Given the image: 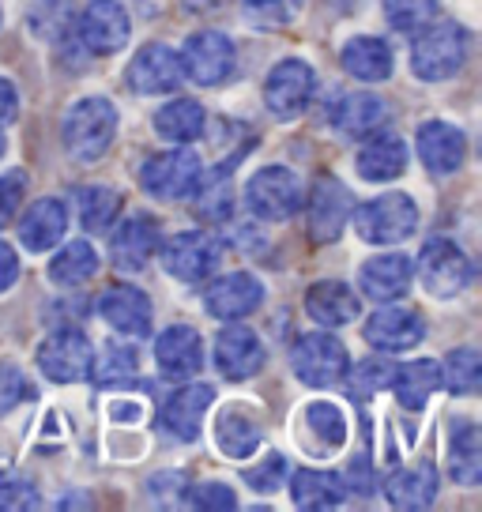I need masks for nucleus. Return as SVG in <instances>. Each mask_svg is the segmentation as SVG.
<instances>
[{"instance_id":"nucleus-1","label":"nucleus","mask_w":482,"mask_h":512,"mask_svg":"<svg viewBox=\"0 0 482 512\" xmlns=\"http://www.w3.org/2000/svg\"><path fill=\"white\" fill-rule=\"evenodd\" d=\"M65 151L76 162H95L106 155L117 132V110L110 98H80L72 110L65 113Z\"/></svg>"},{"instance_id":"nucleus-2","label":"nucleus","mask_w":482,"mask_h":512,"mask_svg":"<svg viewBox=\"0 0 482 512\" xmlns=\"http://www.w3.org/2000/svg\"><path fill=\"white\" fill-rule=\"evenodd\" d=\"M351 219L362 241H370V245H400V241L415 234L418 208L407 192H385L370 204L354 208Z\"/></svg>"},{"instance_id":"nucleus-3","label":"nucleus","mask_w":482,"mask_h":512,"mask_svg":"<svg viewBox=\"0 0 482 512\" xmlns=\"http://www.w3.org/2000/svg\"><path fill=\"white\" fill-rule=\"evenodd\" d=\"M302 200H306L302 177L287 170V166H264L245 185V204L264 223H287V219H294L302 211Z\"/></svg>"},{"instance_id":"nucleus-4","label":"nucleus","mask_w":482,"mask_h":512,"mask_svg":"<svg viewBox=\"0 0 482 512\" xmlns=\"http://www.w3.org/2000/svg\"><path fill=\"white\" fill-rule=\"evenodd\" d=\"M467 61V31L460 23H434L422 27L415 49H411V68L418 80L437 83L456 76Z\"/></svg>"},{"instance_id":"nucleus-5","label":"nucleus","mask_w":482,"mask_h":512,"mask_svg":"<svg viewBox=\"0 0 482 512\" xmlns=\"http://www.w3.org/2000/svg\"><path fill=\"white\" fill-rule=\"evenodd\" d=\"M290 366L298 373V381H306L309 388H332L347 377L351 358H347V347L332 332H309L294 343Z\"/></svg>"},{"instance_id":"nucleus-6","label":"nucleus","mask_w":482,"mask_h":512,"mask_svg":"<svg viewBox=\"0 0 482 512\" xmlns=\"http://www.w3.org/2000/svg\"><path fill=\"white\" fill-rule=\"evenodd\" d=\"M204 166L185 144H177L174 151H162L155 159H147V166L140 170V185H144L155 200H185L200 189Z\"/></svg>"},{"instance_id":"nucleus-7","label":"nucleus","mask_w":482,"mask_h":512,"mask_svg":"<svg viewBox=\"0 0 482 512\" xmlns=\"http://www.w3.org/2000/svg\"><path fill=\"white\" fill-rule=\"evenodd\" d=\"M159 256H162V268L174 275L177 283H204L219 268L223 249L204 230H185V234L170 238L166 245H159Z\"/></svg>"},{"instance_id":"nucleus-8","label":"nucleus","mask_w":482,"mask_h":512,"mask_svg":"<svg viewBox=\"0 0 482 512\" xmlns=\"http://www.w3.org/2000/svg\"><path fill=\"white\" fill-rule=\"evenodd\" d=\"M418 275H422V287L434 298H452L471 283V260L456 241L430 238L418 256Z\"/></svg>"},{"instance_id":"nucleus-9","label":"nucleus","mask_w":482,"mask_h":512,"mask_svg":"<svg viewBox=\"0 0 482 512\" xmlns=\"http://www.w3.org/2000/svg\"><path fill=\"white\" fill-rule=\"evenodd\" d=\"M91 362H95V347H91V339L83 336L80 328H61L38 347V369L57 384L87 381Z\"/></svg>"},{"instance_id":"nucleus-10","label":"nucleus","mask_w":482,"mask_h":512,"mask_svg":"<svg viewBox=\"0 0 482 512\" xmlns=\"http://www.w3.org/2000/svg\"><path fill=\"white\" fill-rule=\"evenodd\" d=\"M313 91H317L313 68L306 61H298V57H287V61L275 64L272 76L264 80V106H268L272 117L290 121L313 102Z\"/></svg>"},{"instance_id":"nucleus-11","label":"nucleus","mask_w":482,"mask_h":512,"mask_svg":"<svg viewBox=\"0 0 482 512\" xmlns=\"http://www.w3.org/2000/svg\"><path fill=\"white\" fill-rule=\"evenodd\" d=\"M177 57H181L185 76L193 83H200V87H219V83H226L230 72H234V42H230L223 31L193 34Z\"/></svg>"},{"instance_id":"nucleus-12","label":"nucleus","mask_w":482,"mask_h":512,"mask_svg":"<svg viewBox=\"0 0 482 512\" xmlns=\"http://www.w3.org/2000/svg\"><path fill=\"white\" fill-rule=\"evenodd\" d=\"M129 34H132L129 12L117 0H91L80 12V42L91 53H98V57L117 53V49L129 42Z\"/></svg>"},{"instance_id":"nucleus-13","label":"nucleus","mask_w":482,"mask_h":512,"mask_svg":"<svg viewBox=\"0 0 482 512\" xmlns=\"http://www.w3.org/2000/svg\"><path fill=\"white\" fill-rule=\"evenodd\" d=\"M181 80H185L181 57L162 42L144 46L129 64V83L136 95H170L181 87Z\"/></svg>"},{"instance_id":"nucleus-14","label":"nucleus","mask_w":482,"mask_h":512,"mask_svg":"<svg viewBox=\"0 0 482 512\" xmlns=\"http://www.w3.org/2000/svg\"><path fill=\"white\" fill-rule=\"evenodd\" d=\"M426 336V324L415 309H403V305H385L366 320V343L381 354H400L418 347Z\"/></svg>"},{"instance_id":"nucleus-15","label":"nucleus","mask_w":482,"mask_h":512,"mask_svg":"<svg viewBox=\"0 0 482 512\" xmlns=\"http://www.w3.org/2000/svg\"><path fill=\"white\" fill-rule=\"evenodd\" d=\"M211 403H215V392L208 384H185V388H177L174 396H166L159 411V426L177 441H196L200 430H204Z\"/></svg>"},{"instance_id":"nucleus-16","label":"nucleus","mask_w":482,"mask_h":512,"mask_svg":"<svg viewBox=\"0 0 482 512\" xmlns=\"http://www.w3.org/2000/svg\"><path fill=\"white\" fill-rule=\"evenodd\" d=\"M354 196L347 185H339L332 177L317 181V189L309 192V234L317 241H336L343 226L351 223Z\"/></svg>"},{"instance_id":"nucleus-17","label":"nucleus","mask_w":482,"mask_h":512,"mask_svg":"<svg viewBox=\"0 0 482 512\" xmlns=\"http://www.w3.org/2000/svg\"><path fill=\"white\" fill-rule=\"evenodd\" d=\"M155 362H159L162 377L170 381H189L204 366V343L189 324H170L159 339H155Z\"/></svg>"},{"instance_id":"nucleus-18","label":"nucleus","mask_w":482,"mask_h":512,"mask_svg":"<svg viewBox=\"0 0 482 512\" xmlns=\"http://www.w3.org/2000/svg\"><path fill=\"white\" fill-rule=\"evenodd\" d=\"M215 366L230 381H245V377L260 373V366H264V343H260V336L253 328L230 324L215 339Z\"/></svg>"},{"instance_id":"nucleus-19","label":"nucleus","mask_w":482,"mask_h":512,"mask_svg":"<svg viewBox=\"0 0 482 512\" xmlns=\"http://www.w3.org/2000/svg\"><path fill=\"white\" fill-rule=\"evenodd\" d=\"M264 302V287L257 283V275L249 272H234L215 279L204 294V309H208L215 320H241L249 317L257 305Z\"/></svg>"},{"instance_id":"nucleus-20","label":"nucleus","mask_w":482,"mask_h":512,"mask_svg":"<svg viewBox=\"0 0 482 512\" xmlns=\"http://www.w3.org/2000/svg\"><path fill=\"white\" fill-rule=\"evenodd\" d=\"M159 223L155 219H129L121 223L110 234V256H113V268L121 272H140L151 264V256L159 253Z\"/></svg>"},{"instance_id":"nucleus-21","label":"nucleus","mask_w":482,"mask_h":512,"mask_svg":"<svg viewBox=\"0 0 482 512\" xmlns=\"http://www.w3.org/2000/svg\"><path fill=\"white\" fill-rule=\"evenodd\" d=\"M362 294L373 298V302H396L403 298L411 283H415V264L407 260L403 253H385V256H373L362 264Z\"/></svg>"},{"instance_id":"nucleus-22","label":"nucleus","mask_w":482,"mask_h":512,"mask_svg":"<svg viewBox=\"0 0 482 512\" xmlns=\"http://www.w3.org/2000/svg\"><path fill=\"white\" fill-rule=\"evenodd\" d=\"M358 177L373 181V185H385L392 177H400L407 170V144H403L396 132H377L373 128L366 136V144L358 147Z\"/></svg>"},{"instance_id":"nucleus-23","label":"nucleus","mask_w":482,"mask_h":512,"mask_svg":"<svg viewBox=\"0 0 482 512\" xmlns=\"http://www.w3.org/2000/svg\"><path fill=\"white\" fill-rule=\"evenodd\" d=\"M98 313L121 336H147L151 332V298L136 287H113L98 298Z\"/></svg>"},{"instance_id":"nucleus-24","label":"nucleus","mask_w":482,"mask_h":512,"mask_svg":"<svg viewBox=\"0 0 482 512\" xmlns=\"http://www.w3.org/2000/svg\"><path fill=\"white\" fill-rule=\"evenodd\" d=\"M464 155L467 140L456 125H449V121H426V125L418 128V159H422L426 170L452 174V170H460Z\"/></svg>"},{"instance_id":"nucleus-25","label":"nucleus","mask_w":482,"mask_h":512,"mask_svg":"<svg viewBox=\"0 0 482 512\" xmlns=\"http://www.w3.org/2000/svg\"><path fill=\"white\" fill-rule=\"evenodd\" d=\"M68 230V208L61 200H34L31 208L23 211V219H19V241L31 249V253H49L53 245H61Z\"/></svg>"},{"instance_id":"nucleus-26","label":"nucleus","mask_w":482,"mask_h":512,"mask_svg":"<svg viewBox=\"0 0 482 512\" xmlns=\"http://www.w3.org/2000/svg\"><path fill=\"white\" fill-rule=\"evenodd\" d=\"M306 313L324 328H343L351 324L358 313H362V302L347 283L339 279H324V283H313L306 294Z\"/></svg>"},{"instance_id":"nucleus-27","label":"nucleus","mask_w":482,"mask_h":512,"mask_svg":"<svg viewBox=\"0 0 482 512\" xmlns=\"http://www.w3.org/2000/svg\"><path fill=\"white\" fill-rule=\"evenodd\" d=\"M385 98L377 95H366V91H351V95H343L328 110V121L343 132V136H370L373 128L385 125Z\"/></svg>"},{"instance_id":"nucleus-28","label":"nucleus","mask_w":482,"mask_h":512,"mask_svg":"<svg viewBox=\"0 0 482 512\" xmlns=\"http://www.w3.org/2000/svg\"><path fill=\"white\" fill-rule=\"evenodd\" d=\"M437 494V471L430 464H411L392 471L385 482L388 505L396 509H426Z\"/></svg>"},{"instance_id":"nucleus-29","label":"nucleus","mask_w":482,"mask_h":512,"mask_svg":"<svg viewBox=\"0 0 482 512\" xmlns=\"http://www.w3.org/2000/svg\"><path fill=\"white\" fill-rule=\"evenodd\" d=\"M343 68L351 72L354 80L362 83H381L392 76V68H396V57H392V49L388 42L381 38H351L347 46H343Z\"/></svg>"},{"instance_id":"nucleus-30","label":"nucleus","mask_w":482,"mask_h":512,"mask_svg":"<svg viewBox=\"0 0 482 512\" xmlns=\"http://www.w3.org/2000/svg\"><path fill=\"white\" fill-rule=\"evenodd\" d=\"M392 388H396V400L407 407V411H422L430 396L441 388V362L434 358H418V362H407L392 373Z\"/></svg>"},{"instance_id":"nucleus-31","label":"nucleus","mask_w":482,"mask_h":512,"mask_svg":"<svg viewBox=\"0 0 482 512\" xmlns=\"http://www.w3.org/2000/svg\"><path fill=\"white\" fill-rule=\"evenodd\" d=\"M204 125H208V113L193 98L166 102L155 113V132H159L166 144H193L196 136H204Z\"/></svg>"},{"instance_id":"nucleus-32","label":"nucleus","mask_w":482,"mask_h":512,"mask_svg":"<svg viewBox=\"0 0 482 512\" xmlns=\"http://www.w3.org/2000/svg\"><path fill=\"white\" fill-rule=\"evenodd\" d=\"M449 475L460 486L482 479V437L475 422H456L449 433Z\"/></svg>"},{"instance_id":"nucleus-33","label":"nucleus","mask_w":482,"mask_h":512,"mask_svg":"<svg viewBox=\"0 0 482 512\" xmlns=\"http://www.w3.org/2000/svg\"><path fill=\"white\" fill-rule=\"evenodd\" d=\"M290 490H294V505L298 509H336L339 501L347 497V486L339 475L332 471H313V467H302L294 479H290Z\"/></svg>"},{"instance_id":"nucleus-34","label":"nucleus","mask_w":482,"mask_h":512,"mask_svg":"<svg viewBox=\"0 0 482 512\" xmlns=\"http://www.w3.org/2000/svg\"><path fill=\"white\" fill-rule=\"evenodd\" d=\"M98 272V253L91 241H68L61 253L49 260V279L57 287H80Z\"/></svg>"},{"instance_id":"nucleus-35","label":"nucleus","mask_w":482,"mask_h":512,"mask_svg":"<svg viewBox=\"0 0 482 512\" xmlns=\"http://www.w3.org/2000/svg\"><path fill=\"white\" fill-rule=\"evenodd\" d=\"M76 211H80V223L83 230H106V226L117 219V211H121V196L110 189V185H87V189L76 192Z\"/></svg>"},{"instance_id":"nucleus-36","label":"nucleus","mask_w":482,"mask_h":512,"mask_svg":"<svg viewBox=\"0 0 482 512\" xmlns=\"http://www.w3.org/2000/svg\"><path fill=\"white\" fill-rule=\"evenodd\" d=\"M215 441H219V448L230 460H249L260 445V430L245 415H238V411H226L219 418V426H215Z\"/></svg>"},{"instance_id":"nucleus-37","label":"nucleus","mask_w":482,"mask_h":512,"mask_svg":"<svg viewBox=\"0 0 482 512\" xmlns=\"http://www.w3.org/2000/svg\"><path fill=\"white\" fill-rule=\"evenodd\" d=\"M482 381V358L475 347H456V351L445 358V373H441V384H449V392L456 396H471L479 392Z\"/></svg>"},{"instance_id":"nucleus-38","label":"nucleus","mask_w":482,"mask_h":512,"mask_svg":"<svg viewBox=\"0 0 482 512\" xmlns=\"http://www.w3.org/2000/svg\"><path fill=\"white\" fill-rule=\"evenodd\" d=\"M441 12L437 0H385V19L392 31L400 34H415L422 27H430Z\"/></svg>"},{"instance_id":"nucleus-39","label":"nucleus","mask_w":482,"mask_h":512,"mask_svg":"<svg viewBox=\"0 0 482 512\" xmlns=\"http://www.w3.org/2000/svg\"><path fill=\"white\" fill-rule=\"evenodd\" d=\"M306 430L317 433L321 445L332 452V448H339L343 441H347V418H343V411H339L336 403L317 400L306 407Z\"/></svg>"},{"instance_id":"nucleus-40","label":"nucleus","mask_w":482,"mask_h":512,"mask_svg":"<svg viewBox=\"0 0 482 512\" xmlns=\"http://www.w3.org/2000/svg\"><path fill=\"white\" fill-rule=\"evenodd\" d=\"M68 19H72V0H38L31 12V31L46 42H57L68 31Z\"/></svg>"},{"instance_id":"nucleus-41","label":"nucleus","mask_w":482,"mask_h":512,"mask_svg":"<svg viewBox=\"0 0 482 512\" xmlns=\"http://www.w3.org/2000/svg\"><path fill=\"white\" fill-rule=\"evenodd\" d=\"M302 4L306 0H241V12L249 23H257V27H287L290 19L302 12Z\"/></svg>"},{"instance_id":"nucleus-42","label":"nucleus","mask_w":482,"mask_h":512,"mask_svg":"<svg viewBox=\"0 0 482 512\" xmlns=\"http://www.w3.org/2000/svg\"><path fill=\"white\" fill-rule=\"evenodd\" d=\"M241 479L249 482L257 494H272V490H279L283 479H287V460H283L279 452H268L257 467H245V475H241Z\"/></svg>"},{"instance_id":"nucleus-43","label":"nucleus","mask_w":482,"mask_h":512,"mask_svg":"<svg viewBox=\"0 0 482 512\" xmlns=\"http://www.w3.org/2000/svg\"><path fill=\"white\" fill-rule=\"evenodd\" d=\"M392 373H396V366L388 358H370V362H362L358 373H354L351 392L354 396H373L381 388H392Z\"/></svg>"},{"instance_id":"nucleus-44","label":"nucleus","mask_w":482,"mask_h":512,"mask_svg":"<svg viewBox=\"0 0 482 512\" xmlns=\"http://www.w3.org/2000/svg\"><path fill=\"white\" fill-rule=\"evenodd\" d=\"M91 373H95L102 384H110V381H121V377H132L136 373V358H132L129 347H106L102 351V358L98 362H91Z\"/></svg>"},{"instance_id":"nucleus-45","label":"nucleus","mask_w":482,"mask_h":512,"mask_svg":"<svg viewBox=\"0 0 482 512\" xmlns=\"http://www.w3.org/2000/svg\"><path fill=\"white\" fill-rule=\"evenodd\" d=\"M31 396H34L31 381L16 366H0V415L16 411L19 403H27Z\"/></svg>"},{"instance_id":"nucleus-46","label":"nucleus","mask_w":482,"mask_h":512,"mask_svg":"<svg viewBox=\"0 0 482 512\" xmlns=\"http://www.w3.org/2000/svg\"><path fill=\"white\" fill-rule=\"evenodd\" d=\"M23 192H27V174L12 170V174H0V230L12 223L23 204Z\"/></svg>"},{"instance_id":"nucleus-47","label":"nucleus","mask_w":482,"mask_h":512,"mask_svg":"<svg viewBox=\"0 0 482 512\" xmlns=\"http://www.w3.org/2000/svg\"><path fill=\"white\" fill-rule=\"evenodd\" d=\"M189 505H196V509L230 512V509H238V497H234V490H230L226 482H200V486L189 490Z\"/></svg>"},{"instance_id":"nucleus-48","label":"nucleus","mask_w":482,"mask_h":512,"mask_svg":"<svg viewBox=\"0 0 482 512\" xmlns=\"http://www.w3.org/2000/svg\"><path fill=\"white\" fill-rule=\"evenodd\" d=\"M38 505V494L27 479H8L0 482V509L4 512H27Z\"/></svg>"},{"instance_id":"nucleus-49","label":"nucleus","mask_w":482,"mask_h":512,"mask_svg":"<svg viewBox=\"0 0 482 512\" xmlns=\"http://www.w3.org/2000/svg\"><path fill=\"white\" fill-rule=\"evenodd\" d=\"M19 279V256L8 241H0V294L12 290V283Z\"/></svg>"},{"instance_id":"nucleus-50","label":"nucleus","mask_w":482,"mask_h":512,"mask_svg":"<svg viewBox=\"0 0 482 512\" xmlns=\"http://www.w3.org/2000/svg\"><path fill=\"white\" fill-rule=\"evenodd\" d=\"M16 113H19L16 87H12L8 80H0V128L8 125V121H16Z\"/></svg>"},{"instance_id":"nucleus-51","label":"nucleus","mask_w":482,"mask_h":512,"mask_svg":"<svg viewBox=\"0 0 482 512\" xmlns=\"http://www.w3.org/2000/svg\"><path fill=\"white\" fill-rule=\"evenodd\" d=\"M181 4H185V8H193V12H204V8H211L215 0H181Z\"/></svg>"},{"instance_id":"nucleus-52","label":"nucleus","mask_w":482,"mask_h":512,"mask_svg":"<svg viewBox=\"0 0 482 512\" xmlns=\"http://www.w3.org/2000/svg\"><path fill=\"white\" fill-rule=\"evenodd\" d=\"M0 155H4V132H0Z\"/></svg>"}]
</instances>
